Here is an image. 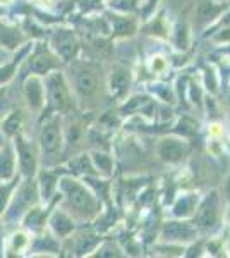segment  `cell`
<instances>
[{
    "label": "cell",
    "instance_id": "obj_1",
    "mask_svg": "<svg viewBox=\"0 0 230 258\" xmlns=\"http://www.w3.org/2000/svg\"><path fill=\"white\" fill-rule=\"evenodd\" d=\"M60 191L64 195L69 212H74L79 217H90L98 210V203H96L95 197L76 179L62 177Z\"/></svg>",
    "mask_w": 230,
    "mask_h": 258
},
{
    "label": "cell",
    "instance_id": "obj_2",
    "mask_svg": "<svg viewBox=\"0 0 230 258\" xmlns=\"http://www.w3.org/2000/svg\"><path fill=\"white\" fill-rule=\"evenodd\" d=\"M38 195H40L38 184H36L31 177H26L21 184L16 186L9 205H7V209H6L7 212L6 217L12 220V222L24 217V214H26L29 209H33V205L38 202Z\"/></svg>",
    "mask_w": 230,
    "mask_h": 258
},
{
    "label": "cell",
    "instance_id": "obj_3",
    "mask_svg": "<svg viewBox=\"0 0 230 258\" xmlns=\"http://www.w3.org/2000/svg\"><path fill=\"white\" fill-rule=\"evenodd\" d=\"M14 150L18 155L19 170L24 177H35L38 170V160H40V150L24 138L23 135L14 136Z\"/></svg>",
    "mask_w": 230,
    "mask_h": 258
},
{
    "label": "cell",
    "instance_id": "obj_4",
    "mask_svg": "<svg viewBox=\"0 0 230 258\" xmlns=\"http://www.w3.org/2000/svg\"><path fill=\"white\" fill-rule=\"evenodd\" d=\"M38 150L43 157V160H52L53 157H57L62 150V127L58 119L48 120L47 124H43L40 131L38 138Z\"/></svg>",
    "mask_w": 230,
    "mask_h": 258
},
{
    "label": "cell",
    "instance_id": "obj_5",
    "mask_svg": "<svg viewBox=\"0 0 230 258\" xmlns=\"http://www.w3.org/2000/svg\"><path fill=\"white\" fill-rule=\"evenodd\" d=\"M45 97L53 110H62L69 105V86L65 78L58 73L50 74L45 83Z\"/></svg>",
    "mask_w": 230,
    "mask_h": 258
},
{
    "label": "cell",
    "instance_id": "obj_6",
    "mask_svg": "<svg viewBox=\"0 0 230 258\" xmlns=\"http://www.w3.org/2000/svg\"><path fill=\"white\" fill-rule=\"evenodd\" d=\"M74 88L83 98L95 97L100 91L98 71L91 66H81L74 71Z\"/></svg>",
    "mask_w": 230,
    "mask_h": 258
},
{
    "label": "cell",
    "instance_id": "obj_7",
    "mask_svg": "<svg viewBox=\"0 0 230 258\" xmlns=\"http://www.w3.org/2000/svg\"><path fill=\"white\" fill-rule=\"evenodd\" d=\"M23 93H24V100L28 103V109L33 110L35 114H38L45 107V102H47V97H45V83L41 81L40 76L31 74L26 80V83H24Z\"/></svg>",
    "mask_w": 230,
    "mask_h": 258
},
{
    "label": "cell",
    "instance_id": "obj_8",
    "mask_svg": "<svg viewBox=\"0 0 230 258\" xmlns=\"http://www.w3.org/2000/svg\"><path fill=\"white\" fill-rule=\"evenodd\" d=\"M52 48L62 60H72L78 52V40L69 30H57L52 36Z\"/></svg>",
    "mask_w": 230,
    "mask_h": 258
},
{
    "label": "cell",
    "instance_id": "obj_9",
    "mask_svg": "<svg viewBox=\"0 0 230 258\" xmlns=\"http://www.w3.org/2000/svg\"><path fill=\"white\" fill-rule=\"evenodd\" d=\"M57 66L58 62L55 59V55L45 47H38L35 50V53L28 59V68L31 71L29 74H36V76L48 74V71L55 69Z\"/></svg>",
    "mask_w": 230,
    "mask_h": 258
},
{
    "label": "cell",
    "instance_id": "obj_10",
    "mask_svg": "<svg viewBox=\"0 0 230 258\" xmlns=\"http://www.w3.org/2000/svg\"><path fill=\"white\" fill-rule=\"evenodd\" d=\"M16 150L11 143H4L0 147V181H11L16 174Z\"/></svg>",
    "mask_w": 230,
    "mask_h": 258
},
{
    "label": "cell",
    "instance_id": "obj_11",
    "mask_svg": "<svg viewBox=\"0 0 230 258\" xmlns=\"http://www.w3.org/2000/svg\"><path fill=\"white\" fill-rule=\"evenodd\" d=\"M218 220V198L213 193L198 212V224L201 227H213Z\"/></svg>",
    "mask_w": 230,
    "mask_h": 258
},
{
    "label": "cell",
    "instance_id": "obj_12",
    "mask_svg": "<svg viewBox=\"0 0 230 258\" xmlns=\"http://www.w3.org/2000/svg\"><path fill=\"white\" fill-rule=\"evenodd\" d=\"M184 153H186V147L177 140H165V141H162L160 147H158V155L165 162L181 160L184 157Z\"/></svg>",
    "mask_w": 230,
    "mask_h": 258
},
{
    "label": "cell",
    "instance_id": "obj_13",
    "mask_svg": "<svg viewBox=\"0 0 230 258\" xmlns=\"http://www.w3.org/2000/svg\"><path fill=\"white\" fill-rule=\"evenodd\" d=\"M50 226H52L55 236H58V238H65V236L74 229V222L69 219L67 214H64V212H55V214L52 215V219H50Z\"/></svg>",
    "mask_w": 230,
    "mask_h": 258
},
{
    "label": "cell",
    "instance_id": "obj_14",
    "mask_svg": "<svg viewBox=\"0 0 230 258\" xmlns=\"http://www.w3.org/2000/svg\"><path fill=\"white\" fill-rule=\"evenodd\" d=\"M21 126H23V112H11L6 119H2V131L9 138H14L16 135H19Z\"/></svg>",
    "mask_w": 230,
    "mask_h": 258
},
{
    "label": "cell",
    "instance_id": "obj_15",
    "mask_svg": "<svg viewBox=\"0 0 230 258\" xmlns=\"http://www.w3.org/2000/svg\"><path fill=\"white\" fill-rule=\"evenodd\" d=\"M18 177L11 179V181H4V184H0V215H4L7 205H9L12 193H14L16 186H18Z\"/></svg>",
    "mask_w": 230,
    "mask_h": 258
},
{
    "label": "cell",
    "instance_id": "obj_16",
    "mask_svg": "<svg viewBox=\"0 0 230 258\" xmlns=\"http://www.w3.org/2000/svg\"><path fill=\"white\" fill-rule=\"evenodd\" d=\"M55 182H57V177L53 176V174L47 172V170H43L40 176V186L38 188L41 189V198L43 200H48L52 197V193L55 191Z\"/></svg>",
    "mask_w": 230,
    "mask_h": 258
},
{
    "label": "cell",
    "instance_id": "obj_17",
    "mask_svg": "<svg viewBox=\"0 0 230 258\" xmlns=\"http://www.w3.org/2000/svg\"><path fill=\"white\" fill-rule=\"evenodd\" d=\"M110 85H112V91H115L117 95L124 93V91L127 90V86H129V74L125 73V71H122V69L117 71V73L112 74Z\"/></svg>",
    "mask_w": 230,
    "mask_h": 258
},
{
    "label": "cell",
    "instance_id": "obj_18",
    "mask_svg": "<svg viewBox=\"0 0 230 258\" xmlns=\"http://www.w3.org/2000/svg\"><path fill=\"white\" fill-rule=\"evenodd\" d=\"M218 12H220L218 6H215V4H211V2H203V4H199V7H198V18L201 21H210L215 18Z\"/></svg>",
    "mask_w": 230,
    "mask_h": 258
},
{
    "label": "cell",
    "instance_id": "obj_19",
    "mask_svg": "<svg viewBox=\"0 0 230 258\" xmlns=\"http://www.w3.org/2000/svg\"><path fill=\"white\" fill-rule=\"evenodd\" d=\"M167 234L172 236V238H182L186 239L187 236H191V229L186 226H181V224H172L170 227H167Z\"/></svg>",
    "mask_w": 230,
    "mask_h": 258
},
{
    "label": "cell",
    "instance_id": "obj_20",
    "mask_svg": "<svg viewBox=\"0 0 230 258\" xmlns=\"http://www.w3.org/2000/svg\"><path fill=\"white\" fill-rule=\"evenodd\" d=\"M95 162H96V165L103 170V172H110L112 162L107 155H103V153H95Z\"/></svg>",
    "mask_w": 230,
    "mask_h": 258
},
{
    "label": "cell",
    "instance_id": "obj_21",
    "mask_svg": "<svg viewBox=\"0 0 230 258\" xmlns=\"http://www.w3.org/2000/svg\"><path fill=\"white\" fill-rule=\"evenodd\" d=\"M2 145H4V136L0 135V147H2Z\"/></svg>",
    "mask_w": 230,
    "mask_h": 258
},
{
    "label": "cell",
    "instance_id": "obj_22",
    "mask_svg": "<svg viewBox=\"0 0 230 258\" xmlns=\"http://www.w3.org/2000/svg\"><path fill=\"white\" fill-rule=\"evenodd\" d=\"M227 191H228V195H230V179H228V182H227Z\"/></svg>",
    "mask_w": 230,
    "mask_h": 258
},
{
    "label": "cell",
    "instance_id": "obj_23",
    "mask_svg": "<svg viewBox=\"0 0 230 258\" xmlns=\"http://www.w3.org/2000/svg\"><path fill=\"white\" fill-rule=\"evenodd\" d=\"M6 2H9V0H0V4H6Z\"/></svg>",
    "mask_w": 230,
    "mask_h": 258
},
{
    "label": "cell",
    "instance_id": "obj_24",
    "mask_svg": "<svg viewBox=\"0 0 230 258\" xmlns=\"http://www.w3.org/2000/svg\"><path fill=\"white\" fill-rule=\"evenodd\" d=\"M0 119H4V115H2V110H0Z\"/></svg>",
    "mask_w": 230,
    "mask_h": 258
}]
</instances>
